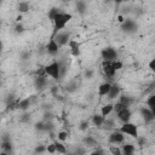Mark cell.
Segmentation results:
<instances>
[{
    "instance_id": "1",
    "label": "cell",
    "mask_w": 155,
    "mask_h": 155,
    "mask_svg": "<svg viewBox=\"0 0 155 155\" xmlns=\"http://www.w3.org/2000/svg\"><path fill=\"white\" fill-rule=\"evenodd\" d=\"M73 18V16L70 13H67V12H62L59 11L52 19V23H53V33H52V36L53 38L58 31L63 30L65 28V25L68 24V22Z\"/></svg>"
},
{
    "instance_id": "2",
    "label": "cell",
    "mask_w": 155,
    "mask_h": 155,
    "mask_svg": "<svg viewBox=\"0 0 155 155\" xmlns=\"http://www.w3.org/2000/svg\"><path fill=\"white\" fill-rule=\"evenodd\" d=\"M45 71L47 76H51L53 80L61 79V63L59 62H52L45 67Z\"/></svg>"
},
{
    "instance_id": "3",
    "label": "cell",
    "mask_w": 155,
    "mask_h": 155,
    "mask_svg": "<svg viewBox=\"0 0 155 155\" xmlns=\"http://www.w3.org/2000/svg\"><path fill=\"white\" fill-rule=\"evenodd\" d=\"M119 131H121L124 134H128L133 138H138V127L130 121L124 122L122 126L119 128Z\"/></svg>"
},
{
    "instance_id": "4",
    "label": "cell",
    "mask_w": 155,
    "mask_h": 155,
    "mask_svg": "<svg viewBox=\"0 0 155 155\" xmlns=\"http://www.w3.org/2000/svg\"><path fill=\"white\" fill-rule=\"evenodd\" d=\"M53 39L56 40V42L58 44V46L61 47V46H65V45H68V42H69V40H70V33H68V31H58L54 36H53Z\"/></svg>"
},
{
    "instance_id": "5",
    "label": "cell",
    "mask_w": 155,
    "mask_h": 155,
    "mask_svg": "<svg viewBox=\"0 0 155 155\" xmlns=\"http://www.w3.org/2000/svg\"><path fill=\"white\" fill-rule=\"evenodd\" d=\"M101 56H102L103 61H115V59H117V52L113 47L103 48L102 52H101Z\"/></svg>"
},
{
    "instance_id": "6",
    "label": "cell",
    "mask_w": 155,
    "mask_h": 155,
    "mask_svg": "<svg viewBox=\"0 0 155 155\" xmlns=\"http://www.w3.org/2000/svg\"><path fill=\"white\" fill-rule=\"evenodd\" d=\"M102 70H103L104 75L109 79H113L115 76V73H116V70L113 67L111 61H103L102 62Z\"/></svg>"
},
{
    "instance_id": "7",
    "label": "cell",
    "mask_w": 155,
    "mask_h": 155,
    "mask_svg": "<svg viewBox=\"0 0 155 155\" xmlns=\"http://www.w3.org/2000/svg\"><path fill=\"white\" fill-rule=\"evenodd\" d=\"M124 142H125V134L121 131L116 130V131L110 133V136H109V143L110 144H121Z\"/></svg>"
},
{
    "instance_id": "8",
    "label": "cell",
    "mask_w": 155,
    "mask_h": 155,
    "mask_svg": "<svg viewBox=\"0 0 155 155\" xmlns=\"http://www.w3.org/2000/svg\"><path fill=\"white\" fill-rule=\"evenodd\" d=\"M131 115H132V113H131L130 108H122V109H120V110L116 111V116H117V119H119L122 124L130 121Z\"/></svg>"
},
{
    "instance_id": "9",
    "label": "cell",
    "mask_w": 155,
    "mask_h": 155,
    "mask_svg": "<svg viewBox=\"0 0 155 155\" xmlns=\"http://www.w3.org/2000/svg\"><path fill=\"white\" fill-rule=\"evenodd\" d=\"M121 29H122L124 31H126V33H133V31H136V29H137V24H136V22L132 21V19H125V21L121 23Z\"/></svg>"
},
{
    "instance_id": "10",
    "label": "cell",
    "mask_w": 155,
    "mask_h": 155,
    "mask_svg": "<svg viewBox=\"0 0 155 155\" xmlns=\"http://www.w3.org/2000/svg\"><path fill=\"white\" fill-rule=\"evenodd\" d=\"M46 51H47L50 54H52V56H54V54L58 53L59 46H58V44L56 42V40H54L53 38H51L50 41H48V44L46 45Z\"/></svg>"
},
{
    "instance_id": "11",
    "label": "cell",
    "mask_w": 155,
    "mask_h": 155,
    "mask_svg": "<svg viewBox=\"0 0 155 155\" xmlns=\"http://www.w3.org/2000/svg\"><path fill=\"white\" fill-rule=\"evenodd\" d=\"M68 46H69V50H70V53L74 56V57H78L80 54V44L73 39L69 40L68 42Z\"/></svg>"
},
{
    "instance_id": "12",
    "label": "cell",
    "mask_w": 155,
    "mask_h": 155,
    "mask_svg": "<svg viewBox=\"0 0 155 155\" xmlns=\"http://www.w3.org/2000/svg\"><path fill=\"white\" fill-rule=\"evenodd\" d=\"M140 114H142V116H143L145 122H151L154 120V117H155V113L153 110H150L149 108H142L140 109Z\"/></svg>"
},
{
    "instance_id": "13",
    "label": "cell",
    "mask_w": 155,
    "mask_h": 155,
    "mask_svg": "<svg viewBox=\"0 0 155 155\" xmlns=\"http://www.w3.org/2000/svg\"><path fill=\"white\" fill-rule=\"evenodd\" d=\"M120 92H121L120 86H119V85H116V84H114V85H111V86H110V90H109V92H108L107 97H108L109 99H115L116 97H119V96H120Z\"/></svg>"
},
{
    "instance_id": "14",
    "label": "cell",
    "mask_w": 155,
    "mask_h": 155,
    "mask_svg": "<svg viewBox=\"0 0 155 155\" xmlns=\"http://www.w3.org/2000/svg\"><path fill=\"white\" fill-rule=\"evenodd\" d=\"M34 82H35V86H36L38 88L42 90L44 87L47 86V76H39V75H36Z\"/></svg>"
},
{
    "instance_id": "15",
    "label": "cell",
    "mask_w": 155,
    "mask_h": 155,
    "mask_svg": "<svg viewBox=\"0 0 155 155\" xmlns=\"http://www.w3.org/2000/svg\"><path fill=\"white\" fill-rule=\"evenodd\" d=\"M110 86H111L110 82H103V84H101L99 87H98V94H99L101 97L107 96L108 92H109V90H110Z\"/></svg>"
},
{
    "instance_id": "16",
    "label": "cell",
    "mask_w": 155,
    "mask_h": 155,
    "mask_svg": "<svg viewBox=\"0 0 155 155\" xmlns=\"http://www.w3.org/2000/svg\"><path fill=\"white\" fill-rule=\"evenodd\" d=\"M1 149H2L5 153H11V151H12V143H11V140H10L8 137H4V138H2Z\"/></svg>"
},
{
    "instance_id": "17",
    "label": "cell",
    "mask_w": 155,
    "mask_h": 155,
    "mask_svg": "<svg viewBox=\"0 0 155 155\" xmlns=\"http://www.w3.org/2000/svg\"><path fill=\"white\" fill-rule=\"evenodd\" d=\"M31 104V99L30 98H25V99H18L17 102V108L21 110H27Z\"/></svg>"
},
{
    "instance_id": "18",
    "label": "cell",
    "mask_w": 155,
    "mask_h": 155,
    "mask_svg": "<svg viewBox=\"0 0 155 155\" xmlns=\"http://www.w3.org/2000/svg\"><path fill=\"white\" fill-rule=\"evenodd\" d=\"M119 103H120L122 107H125V108H130V105L133 103V99H132L131 97L126 96V94H121V96H120V99H119Z\"/></svg>"
},
{
    "instance_id": "19",
    "label": "cell",
    "mask_w": 155,
    "mask_h": 155,
    "mask_svg": "<svg viewBox=\"0 0 155 155\" xmlns=\"http://www.w3.org/2000/svg\"><path fill=\"white\" fill-rule=\"evenodd\" d=\"M113 110H114V104L108 103V104H105V105L102 107V109H101V115L105 117V116H108L109 114H111Z\"/></svg>"
},
{
    "instance_id": "20",
    "label": "cell",
    "mask_w": 155,
    "mask_h": 155,
    "mask_svg": "<svg viewBox=\"0 0 155 155\" xmlns=\"http://www.w3.org/2000/svg\"><path fill=\"white\" fill-rule=\"evenodd\" d=\"M104 116H102L101 114H96V115H93L92 116V124L94 125V126H97V127H101L102 125H103V122H104Z\"/></svg>"
},
{
    "instance_id": "21",
    "label": "cell",
    "mask_w": 155,
    "mask_h": 155,
    "mask_svg": "<svg viewBox=\"0 0 155 155\" xmlns=\"http://www.w3.org/2000/svg\"><path fill=\"white\" fill-rule=\"evenodd\" d=\"M17 10L19 13H25L29 11V4L27 1H21L18 5H17Z\"/></svg>"
},
{
    "instance_id": "22",
    "label": "cell",
    "mask_w": 155,
    "mask_h": 155,
    "mask_svg": "<svg viewBox=\"0 0 155 155\" xmlns=\"http://www.w3.org/2000/svg\"><path fill=\"white\" fill-rule=\"evenodd\" d=\"M134 147L132 145V144H125L124 147H122V150H121V153H124L125 155H132L133 153H134Z\"/></svg>"
},
{
    "instance_id": "23",
    "label": "cell",
    "mask_w": 155,
    "mask_h": 155,
    "mask_svg": "<svg viewBox=\"0 0 155 155\" xmlns=\"http://www.w3.org/2000/svg\"><path fill=\"white\" fill-rule=\"evenodd\" d=\"M147 104H148L149 109L153 110V111L155 113V96H154V94H150V96L148 97V99H147Z\"/></svg>"
},
{
    "instance_id": "24",
    "label": "cell",
    "mask_w": 155,
    "mask_h": 155,
    "mask_svg": "<svg viewBox=\"0 0 155 155\" xmlns=\"http://www.w3.org/2000/svg\"><path fill=\"white\" fill-rule=\"evenodd\" d=\"M76 11L81 15H84L86 12V4L84 1H78L76 2Z\"/></svg>"
},
{
    "instance_id": "25",
    "label": "cell",
    "mask_w": 155,
    "mask_h": 155,
    "mask_svg": "<svg viewBox=\"0 0 155 155\" xmlns=\"http://www.w3.org/2000/svg\"><path fill=\"white\" fill-rule=\"evenodd\" d=\"M84 143H85L87 147H96V145H97V140H96L93 137H91V136L86 137V138L84 139Z\"/></svg>"
},
{
    "instance_id": "26",
    "label": "cell",
    "mask_w": 155,
    "mask_h": 155,
    "mask_svg": "<svg viewBox=\"0 0 155 155\" xmlns=\"http://www.w3.org/2000/svg\"><path fill=\"white\" fill-rule=\"evenodd\" d=\"M54 147H56V153H61V154H65L67 153V149H65L63 143L54 142Z\"/></svg>"
},
{
    "instance_id": "27",
    "label": "cell",
    "mask_w": 155,
    "mask_h": 155,
    "mask_svg": "<svg viewBox=\"0 0 155 155\" xmlns=\"http://www.w3.org/2000/svg\"><path fill=\"white\" fill-rule=\"evenodd\" d=\"M105 130H109V128H114V126H115V124H114V121L113 120H107V119H104V122H103V125H102Z\"/></svg>"
},
{
    "instance_id": "28",
    "label": "cell",
    "mask_w": 155,
    "mask_h": 155,
    "mask_svg": "<svg viewBox=\"0 0 155 155\" xmlns=\"http://www.w3.org/2000/svg\"><path fill=\"white\" fill-rule=\"evenodd\" d=\"M109 151H110L111 154H114V155H121V149H120V148H117V147H116V144H115V145H110Z\"/></svg>"
},
{
    "instance_id": "29",
    "label": "cell",
    "mask_w": 155,
    "mask_h": 155,
    "mask_svg": "<svg viewBox=\"0 0 155 155\" xmlns=\"http://www.w3.org/2000/svg\"><path fill=\"white\" fill-rule=\"evenodd\" d=\"M111 63H113V67H114V69L115 70H120L121 68H122V62L121 61H119V59H115V61H111Z\"/></svg>"
},
{
    "instance_id": "30",
    "label": "cell",
    "mask_w": 155,
    "mask_h": 155,
    "mask_svg": "<svg viewBox=\"0 0 155 155\" xmlns=\"http://www.w3.org/2000/svg\"><path fill=\"white\" fill-rule=\"evenodd\" d=\"M58 12H59V10H58L57 7H53V8H51V10L48 11V18L52 21V19H53V17H54V16H56Z\"/></svg>"
},
{
    "instance_id": "31",
    "label": "cell",
    "mask_w": 155,
    "mask_h": 155,
    "mask_svg": "<svg viewBox=\"0 0 155 155\" xmlns=\"http://www.w3.org/2000/svg\"><path fill=\"white\" fill-rule=\"evenodd\" d=\"M67 138H68V132H65V131L58 132V139L59 140H65Z\"/></svg>"
},
{
    "instance_id": "32",
    "label": "cell",
    "mask_w": 155,
    "mask_h": 155,
    "mask_svg": "<svg viewBox=\"0 0 155 155\" xmlns=\"http://www.w3.org/2000/svg\"><path fill=\"white\" fill-rule=\"evenodd\" d=\"M46 150H47L48 153H51V154L56 153V147H54V143H52V144H48V147L46 148Z\"/></svg>"
},
{
    "instance_id": "33",
    "label": "cell",
    "mask_w": 155,
    "mask_h": 155,
    "mask_svg": "<svg viewBox=\"0 0 155 155\" xmlns=\"http://www.w3.org/2000/svg\"><path fill=\"white\" fill-rule=\"evenodd\" d=\"M87 128H88V121H82L80 124V130L81 131H86Z\"/></svg>"
},
{
    "instance_id": "34",
    "label": "cell",
    "mask_w": 155,
    "mask_h": 155,
    "mask_svg": "<svg viewBox=\"0 0 155 155\" xmlns=\"http://www.w3.org/2000/svg\"><path fill=\"white\" fill-rule=\"evenodd\" d=\"M35 128L39 131H45V122H38L35 125Z\"/></svg>"
},
{
    "instance_id": "35",
    "label": "cell",
    "mask_w": 155,
    "mask_h": 155,
    "mask_svg": "<svg viewBox=\"0 0 155 155\" xmlns=\"http://www.w3.org/2000/svg\"><path fill=\"white\" fill-rule=\"evenodd\" d=\"M23 30H24V27H23L22 24H17V25L15 27V31H16V33H23Z\"/></svg>"
},
{
    "instance_id": "36",
    "label": "cell",
    "mask_w": 155,
    "mask_h": 155,
    "mask_svg": "<svg viewBox=\"0 0 155 155\" xmlns=\"http://www.w3.org/2000/svg\"><path fill=\"white\" fill-rule=\"evenodd\" d=\"M149 68H150L151 71L155 70V59H151V61H150V63H149Z\"/></svg>"
},
{
    "instance_id": "37",
    "label": "cell",
    "mask_w": 155,
    "mask_h": 155,
    "mask_svg": "<svg viewBox=\"0 0 155 155\" xmlns=\"http://www.w3.org/2000/svg\"><path fill=\"white\" fill-rule=\"evenodd\" d=\"M45 150H46V148H45V147H42V145H40V147H36L35 153H42V151H45Z\"/></svg>"
},
{
    "instance_id": "38",
    "label": "cell",
    "mask_w": 155,
    "mask_h": 155,
    "mask_svg": "<svg viewBox=\"0 0 155 155\" xmlns=\"http://www.w3.org/2000/svg\"><path fill=\"white\" fill-rule=\"evenodd\" d=\"M117 21H119V22H120V23H122V22H124V21H125V18H124V16H121V15H120V16H119V17H117Z\"/></svg>"
},
{
    "instance_id": "39",
    "label": "cell",
    "mask_w": 155,
    "mask_h": 155,
    "mask_svg": "<svg viewBox=\"0 0 155 155\" xmlns=\"http://www.w3.org/2000/svg\"><path fill=\"white\" fill-rule=\"evenodd\" d=\"M103 153H104L103 150H94L93 151V154H103Z\"/></svg>"
},
{
    "instance_id": "40",
    "label": "cell",
    "mask_w": 155,
    "mask_h": 155,
    "mask_svg": "<svg viewBox=\"0 0 155 155\" xmlns=\"http://www.w3.org/2000/svg\"><path fill=\"white\" fill-rule=\"evenodd\" d=\"M91 75H92V71H91V70H88V71H86V76H88V78H91Z\"/></svg>"
},
{
    "instance_id": "41",
    "label": "cell",
    "mask_w": 155,
    "mask_h": 155,
    "mask_svg": "<svg viewBox=\"0 0 155 155\" xmlns=\"http://www.w3.org/2000/svg\"><path fill=\"white\" fill-rule=\"evenodd\" d=\"M116 4H120V2H122V1H125V0H114Z\"/></svg>"
},
{
    "instance_id": "42",
    "label": "cell",
    "mask_w": 155,
    "mask_h": 155,
    "mask_svg": "<svg viewBox=\"0 0 155 155\" xmlns=\"http://www.w3.org/2000/svg\"><path fill=\"white\" fill-rule=\"evenodd\" d=\"M17 21H18V22H19V21H22V16H21V15L17 17Z\"/></svg>"
},
{
    "instance_id": "43",
    "label": "cell",
    "mask_w": 155,
    "mask_h": 155,
    "mask_svg": "<svg viewBox=\"0 0 155 155\" xmlns=\"http://www.w3.org/2000/svg\"><path fill=\"white\" fill-rule=\"evenodd\" d=\"M1 1H2V0H0V5H1Z\"/></svg>"
}]
</instances>
